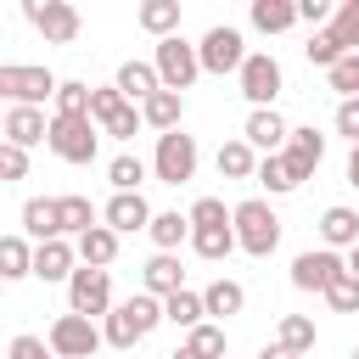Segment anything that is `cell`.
Segmentation results:
<instances>
[{
  "mask_svg": "<svg viewBox=\"0 0 359 359\" xmlns=\"http://www.w3.org/2000/svg\"><path fill=\"white\" fill-rule=\"evenodd\" d=\"M168 314H163V297H151V292H135V297H123L112 314H107V348H135V342H146L157 325H163Z\"/></svg>",
  "mask_w": 359,
  "mask_h": 359,
  "instance_id": "obj_1",
  "label": "cell"
},
{
  "mask_svg": "<svg viewBox=\"0 0 359 359\" xmlns=\"http://www.w3.org/2000/svg\"><path fill=\"white\" fill-rule=\"evenodd\" d=\"M236 247L247 258H269L280 247V213L264 202V196H247L236 202Z\"/></svg>",
  "mask_w": 359,
  "mask_h": 359,
  "instance_id": "obj_2",
  "label": "cell"
},
{
  "mask_svg": "<svg viewBox=\"0 0 359 359\" xmlns=\"http://www.w3.org/2000/svg\"><path fill=\"white\" fill-rule=\"evenodd\" d=\"M62 79L50 67H22V62H0V95L11 107H39V101H56Z\"/></svg>",
  "mask_w": 359,
  "mask_h": 359,
  "instance_id": "obj_3",
  "label": "cell"
},
{
  "mask_svg": "<svg viewBox=\"0 0 359 359\" xmlns=\"http://www.w3.org/2000/svg\"><path fill=\"white\" fill-rule=\"evenodd\" d=\"M45 342H50V353L56 359H90L101 342H107V331L95 325V320H84V314H56L50 320V331H45Z\"/></svg>",
  "mask_w": 359,
  "mask_h": 359,
  "instance_id": "obj_4",
  "label": "cell"
},
{
  "mask_svg": "<svg viewBox=\"0 0 359 359\" xmlns=\"http://www.w3.org/2000/svg\"><path fill=\"white\" fill-rule=\"evenodd\" d=\"M196 135H185V129H168V135H157V151H151V174L163 180V185H185L191 174H196Z\"/></svg>",
  "mask_w": 359,
  "mask_h": 359,
  "instance_id": "obj_5",
  "label": "cell"
},
{
  "mask_svg": "<svg viewBox=\"0 0 359 359\" xmlns=\"http://www.w3.org/2000/svg\"><path fill=\"white\" fill-rule=\"evenodd\" d=\"M196 56H202V73H241L247 67V39H241V28H230V22H213L208 34H202V45H196Z\"/></svg>",
  "mask_w": 359,
  "mask_h": 359,
  "instance_id": "obj_6",
  "label": "cell"
},
{
  "mask_svg": "<svg viewBox=\"0 0 359 359\" xmlns=\"http://www.w3.org/2000/svg\"><path fill=\"white\" fill-rule=\"evenodd\" d=\"M342 275H348V258L331 252V247H309V252L292 258V286H297V292H320V297H325Z\"/></svg>",
  "mask_w": 359,
  "mask_h": 359,
  "instance_id": "obj_7",
  "label": "cell"
},
{
  "mask_svg": "<svg viewBox=\"0 0 359 359\" xmlns=\"http://www.w3.org/2000/svg\"><path fill=\"white\" fill-rule=\"evenodd\" d=\"M151 67H157L163 90H180V95H185V90L196 84V73H202V56H196V45H185V39L174 34V39H157Z\"/></svg>",
  "mask_w": 359,
  "mask_h": 359,
  "instance_id": "obj_8",
  "label": "cell"
},
{
  "mask_svg": "<svg viewBox=\"0 0 359 359\" xmlns=\"http://www.w3.org/2000/svg\"><path fill=\"white\" fill-rule=\"evenodd\" d=\"M22 17L45 34V45H73V39H79V28H84L79 6H67V0H28V6H22Z\"/></svg>",
  "mask_w": 359,
  "mask_h": 359,
  "instance_id": "obj_9",
  "label": "cell"
},
{
  "mask_svg": "<svg viewBox=\"0 0 359 359\" xmlns=\"http://www.w3.org/2000/svg\"><path fill=\"white\" fill-rule=\"evenodd\" d=\"M90 118L101 123V135H118V140H129V135L146 123V118H140V107H135L118 84H107V90H95V95H90Z\"/></svg>",
  "mask_w": 359,
  "mask_h": 359,
  "instance_id": "obj_10",
  "label": "cell"
},
{
  "mask_svg": "<svg viewBox=\"0 0 359 359\" xmlns=\"http://www.w3.org/2000/svg\"><path fill=\"white\" fill-rule=\"evenodd\" d=\"M62 163H95V118H50V140H45Z\"/></svg>",
  "mask_w": 359,
  "mask_h": 359,
  "instance_id": "obj_11",
  "label": "cell"
},
{
  "mask_svg": "<svg viewBox=\"0 0 359 359\" xmlns=\"http://www.w3.org/2000/svg\"><path fill=\"white\" fill-rule=\"evenodd\" d=\"M67 303H73V314H84V320H107L118 303H112V275L107 269H90V264H79V275L67 280Z\"/></svg>",
  "mask_w": 359,
  "mask_h": 359,
  "instance_id": "obj_12",
  "label": "cell"
},
{
  "mask_svg": "<svg viewBox=\"0 0 359 359\" xmlns=\"http://www.w3.org/2000/svg\"><path fill=\"white\" fill-rule=\"evenodd\" d=\"M236 79H241V95L252 101V112H258V107H275L280 84H286V73H280V62H275L269 50H252V56H247V67H241Z\"/></svg>",
  "mask_w": 359,
  "mask_h": 359,
  "instance_id": "obj_13",
  "label": "cell"
},
{
  "mask_svg": "<svg viewBox=\"0 0 359 359\" xmlns=\"http://www.w3.org/2000/svg\"><path fill=\"white\" fill-rule=\"evenodd\" d=\"M241 140H247L252 151L275 157V151H286V140H292V123H286L275 107H258V112H247V129H241Z\"/></svg>",
  "mask_w": 359,
  "mask_h": 359,
  "instance_id": "obj_14",
  "label": "cell"
},
{
  "mask_svg": "<svg viewBox=\"0 0 359 359\" xmlns=\"http://www.w3.org/2000/svg\"><path fill=\"white\" fill-rule=\"evenodd\" d=\"M151 208H146V196L140 191H112V202L101 208V224L107 230H118V236H129V230H151Z\"/></svg>",
  "mask_w": 359,
  "mask_h": 359,
  "instance_id": "obj_15",
  "label": "cell"
},
{
  "mask_svg": "<svg viewBox=\"0 0 359 359\" xmlns=\"http://www.w3.org/2000/svg\"><path fill=\"white\" fill-rule=\"evenodd\" d=\"M34 275H39V280H73V275H79V247H73L67 236L39 241V247H34Z\"/></svg>",
  "mask_w": 359,
  "mask_h": 359,
  "instance_id": "obj_16",
  "label": "cell"
},
{
  "mask_svg": "<svg viewBox=\"0 0 359 359\" xmlns=\"http://www.w3.org/2000/svg\"><path fill=\"white\" fill-rule=\"evenodd\" d=\"M6 140L11 146H39V140H50V118H45V107H11L6 112Z\"/></svg>",
  "mask_w": 359,
  "mask_h": 359,
  "instance_id": "obj_17",
  "label": "cell"
},
{
  "mask_svg": "<svg viewBox=\"0 0 359 359\" xmlns=\"http://www.w3.org/2000/svg\"><path fill=\"white\" fill-rule=\"evenodd\" d=\"M280 157L309 180V174L320 168V157H325V135H320L314 123H309V129H292V140H286V151H280Z\"/></svg>",
  "mask_w": 359,
  "mask_h": 359,
  "instance_id": "obj_18",
  "label": "cell"
},
{
  "mask_svg": "<svg viewBox=\"0 0 359 359\" xmlns=\"http://www.w3.org/2000/svg\"><path fill=\"white\" fill-rule=\"evenodd\" d=\"M22 236H28L34 247L62 236V224H56V196H28V202H22Z\"/></svg>",
  "mask_w": 359,
  "mask_h": 359,
  "instance_id": "obj_19",
  "label": "cell"
},
{
  "mask_svg": "<svg viewBox=\"0 0 359 359\" xmlns=\"http://www.w3.org/2000/svg\"><path fill=\"white\" fill-rule=\"evenodd\" d=\"M140 286H146L151 297H174V292H185V269H180V258H174V252H157V258L140 269Z\"/></svg>",
  "mask_w": 359,
  "mask_h": 359,
  "instance_id": "obj_20",
  "label": "cell"
},
{
  "mask_svg": "<svg viewBox=\"0 0 359 359\" xmlns=\"http://www.w3.org/2000/svg\"><path fill=\"white\" fill-rule=\"evenodd\" d=\"M320 241H325L331 252H337V247H348V252H353V247H359V213H353V208H342V202H337V208H325V213H320Z\"/></svg>",
  "mask_w": 359,
  "mask_h": 359,
  "instance_id": "obj_21",
  "label": "cell"
},
{
  "mask_svg": "<svg viewBox=\"0 0 359 359\" xmlns=\"http://www.w3.org/2000/svg\"><path fill=\"white\" fill-rule=\"evenodd\" d=\"M112 84H118L129 101H151V95L163 90V79H157V67H151V62H123Z\"/></svg>",
  "mask_w": 359,
  "mask_h": 359,
  "instance_id": "obj_22",
  "label": "cell"
},
{
  "mask_svg": "<svg viewBox=\"0 0 359 359\" xmlns=\"http://www.w3.org/2000/svg\"><path fill=\"white\" fill-rule=\"evenodd\" d=\"M140 118L168 135V129H180V118H185V95H180V90H157L151 101H140Z\"/></svg>",
  "mask_w": 359,
  "mask_h": 359,
  "instance_id": "obj_23",
  "label": "cell"
},
{
  "mask_svg": "<svg viewBox=\"0 0 359 359\" xmlns=\"http://www.w3.org/2000/svg\"><path fill=\"white\" fill-rule=\"evenodd\" d=\"M258 163H264V157H258L241 135L219 146V174H224V180H258Z\"/></svg>",
  "mask_w": 359,
  "mask_h": 359,
  "instance_id": "obj_24",
  "label": "cell"
},
{
  "mask_svg": "<svg viewBox=\"0 0 359 359\" xmlns=\"http://www.w3.org/2000/svg\"><path fill=\"white\" fill-rule=\"evenodd\" d=\"M73 247H79V264H90V269H107V264L118 258V230L95 224V230H84Z\"/></svg>",
  "mask_w": 359,
  "mask_h": 359,
  "instance_id": "obj_25",
  "label": "cell"
},
{
  "mask_svg": "<svg viewBox=\"0 0 359 359\" xmlns=\"http://www.w3.org/2000/svg\"><path fill=\"white\" fill-rule=\"evenodd\" d=\"M135 22H140L146 34H157V39H174V34H180V0H146V6L135 11Z\"/></svg>",
  "mask_w": 359,
  "mask_h": 359,
  "instance_id": "obj_26",
  "label": "cell"
},
{
  "mask_svg": "<svg viewBox=\"0 0 359 359\" xmlns=\"http://www.w3.org/2000/svg\"><path fill=\"white\" fill-rule=\"evenodd\" d=\"M202 303H208V314H213V320H230V314H241V309H247V286L219 275V280L202 292Z\"/></svg>",
  "mask_w": 359,
  "mask_h": 359,
  "instance_id": "obj_27",
  "label": "cell"
},
{
  "mask_svg": "<svg viewBox=\"0 0 359 359\" xmlns=\"http://www.w3.org/2000/svg\"><path fill=\"white\" fill-rule=\"evenodd\" d=\"M297 22V0H252V28L258 34H286Z\"/></svg>",
  "mask_w": 359,
  "mask_h": 359,
  "instance_id": "obj_28",
  "label": "cell"
},
{
  "mask_svg": "<svg viewBox=\"0 0 359 359\" xmlns=\"http://www.w3.org/2000/svg\"><path fill=\"white\" fill-rule=\"evenodd\" d=\"M56 224H62V236H84V230H95V208H90V196H56Z\"/></svg>",
  "mask_w": 359,
  "mask_h": 359,
  "instance_id": "obj_29",
  "label": "cell"
},
{
  "mask_svg": "<svg viewBox=\"0 0 359 359\" xmlns=\"http://www.w3.org/2000/svg\"><path fill=\"white\" fill-rule=\"evenodd\" d=\"M163 314H168V325L196 331L208 320V303H202V292H174V297H163Z\"/></svg>",
  "mask_w": 359,
  "mask_h": 359,
  "instance_id": "obj_30",
  "label": "cell"
},
{
  "mask_svg": "<svg viewBox=\"0 0 359 359\" xmlns=\"http://www.w3.org/2000/svg\"><path fill=\"white\" fill-rule=\"evenodd\" d=\"M258 185H264L269 196H286V191H297V185H303V174L275 151V157H264V163H258Z\"/></svg>",
  "mask_w": 359,
  "mask_h": 359,
  "instance_id": "obj_31",
  "label": "cell"
},
{
  "mask_svg": "<svg viewBox=\"0 0 359 359\" xmlns=\"http://www.w3.org/2000/svg\"><path fill=\"white\" fill-rule=\"evenodd\" d=\"M191 247H196L202 258H213V264H219V258H230V252H236V219H230V224H208V230H191Z\"/></svg>",
  "mask_w": 359,
  "mask_h": 359,
  "instance_id": "obj_32",
  "label": "cell"
},
{
  "mask_svg": "<svg viewBox=\"0 0 359 359\" xmlns=\"http://www.w3.org/2000/svg\"><path fill=\"white\" fill-rule=\"evenodd\" d=\"M275 342H280L286 353H297V359H303V353L314 348V320H309V314H280V325H275Z\"/></svg>",
  "mask_w": 359,
  "mask_h": 359,
  "instance_id": "obj_33",
  "label": "cell"
},
{
  "mask_svg": "<svg viewBox=\"0 0 359 359\" xmlns=\"http://www.w3.org/2000/svg\"><path fill=\"white\" fill-rule=\"evenodd\" d=\"M146 236L157 241V252H174L180 241H191V213H157Z\"/></svg>",
  "mask_w": 359,
  "mask_h": 359,
  "instance_id": "obj_34",
  "label": "cell"
},
{
  "mask_svg": "<svg viewBox=\"0 0 359 359\" xmlns=\"http://www.w3.org/2000/svg\"><path fill=\"white\" fill-rule=\"evenodd\" d=\"M0 275H6V280L34 275V247H28V236H6V241H0Z\"/></svg>",
  "mask_w": 359,
  "mask_h": 359,
  "instance_id": "obj_35",
  "label": "cell"
},
{
  "mask_svg": "<svg viewBox=\"0 0 359 359\" xmlns=\"http://www.w3.org/2000/svg\"><path fill=\"white\" fill-rule=\"evenodd\" d=\"M325 34H331V39H337V45H342V50L353 56V50H359V0H342Z\"/></svg>",
  "mask_w": 359,
  "mask_h": 359,
  "instance_id": "obj_36",
  "label": "cell"
},
{
  "mask_svg": "<svg viewBox=\"0 0 359 359\" xmlns=\"http://www.w3.org/2000/svg\"><path fill=\"white\" fill-rule=\"evenodd\" d=\"M90 84H79V79H62V90H56V118H90Z\"/></svg>",
  "mask_w": 359,
  "mask_h": 359,
  "instance_id": "obj_37",
  "label": "cell"
},
{
  "mask_svg": "<svg viewBox=\"0 0 359 359\" xmlns=\"http://www.w3.org/2000/svg\"><path fill=\"white\" fill-rule=\"evenodd\" d=\"M185 348H191V353H202V359H224V325L202 320L196 331H185Z\"/></svg>",
  "mask_w": 359,
  "mask_h": 359,
  "instance_id": "obj_38",
  "label": "cell"
},
{
  "mask_svg": "<svg viewBox=\"0 0 359 359\" xmlns=\"http://www.w3.org/2000/svg\"><path fill=\"white\" fill-rule=\"evenodd\" d=\"M107 180H112V191H140V180H146V163L123 151V157H112V163H107Z\"/></svg>",
  "mask_w": 359,
  "mask_h": 359,
  "instance_id": "obj_39",
  "label": "cell"
},
{
  "mask_svg": "<svg viewBox=\"0 0 359 359\" xmlns=\"http://www.w3.org/2000/svg\"><path fill=\"white\" fill-rule=\"evenodd\" d=\"M236 219V208H224L219 196H196L191 202V230H208V224H230Z\"/></svg>",
  "mask_w": 359,
  "mask_h": 359,
  "instance_id": "obj_40",
  "label": "cell"
},
{
  "mask_svg": "<svg viewBox=\"0 0 359 359\" xmlns=\"http://www.w3.org/2000/svg\"><path fill=\"white\" fill-rule=\"evenodd\" d=\"M331 90H337L342 101H359V50H353V56H342V62L331 67Z\"/></svg>",
  "mask_w": 359,
  "mask_h": 359,
  "instance_id": "obj_41",
  "label": "cell"
},
{
  "mask_svg": "<svg viewBox=\"0 0 359 359\" xmlns=\"http://www.w3.org/2000/svg\"><path fill=\"white\" fill-rule=\"evenodd\" d=\"M325 303H331L337 314H359V275L348 269V275H342V280H337V286L325 292Z\"/></svg>",
  "mask_w": 359,
  "mask_h": 359,
  "instance_id": "obj_42",
  "label": "cell"
},
{
  "mask_svg": "<svg viewBox=\"0 0 359 359\" xmlns=\"http://www.w3.org/2000/svg\"><path fill=\"white\" fill-rule=\"evenodd\" d=\"M6 359H56V353H50V342H45V337H28V331H22V337H11Z\"/></svg>",
  "mask_w": 359,
  "mask_h": 359,
  "instance_id": "obj_43",
  "label": "cell"
},
{
  "mask_svg": "<svg viewBox=\"0 0 359 359\" xmlns=\"http://www.w3.org/2000/svg\"><path fill=\"white\" fill-rule=\"evenodd\" d=\"M331 17H337V11H331V0H297V22H309L314 34H320V28H331Z\"/></svg>",
  "mask_w": 359,
  "mask_h": 359,
  "instance_id": "obj_44",
  "label": "cell"
},
{
  "mask_svg": "<svg viewBox=\"0 0 359 359\" xmlns=\"http://www.w3.org/2000/svg\"><path fill=\"white\" fill-rule=\"evenodd\" d=\"M0 174H6V180H22V174H28V151L11 146V140H0Z\"/></svg>",
  "mask_w": 359,
  "mask_h": 359,
  "instance_id": "obj_45",
  "label": "cell"
},
{
  "mask_svg": "<svg viewBox=\"0 0 359 359\" xmlns=\"http://www.w3.org/2000/svg\"><path fill=\"white\" fill-rule=\"evenodd\" d=\"M337 135H348V140L359 146V101H342V107H337Z\"/></svg>",
  "mask_w": 359,
  "mask_h": 359,
  "instance_id": "obj_46",
  "label": "cell"
},
{
  "mask_svg": "<svg viewBox=\"0 0 359 359\" xmlns=\"http://www.w3.org/2000/svg\"><path fill=\"white\" fill-rule=\"evenodd\" d=\"M258 359H297V353H286V348L275 342V348H258Z\"/></svg>",
  "mask_w": 359,
  "mask_h": 359,
  "instance_id": "obj_47",
  "label": "cell"
},
{
  "mask_svg": "<svg viewBox=\"0 0 359 359\" xmlns=\"http://www.w3.org/2000/svg\"><path fill=\"white\" fill-rule=\"evenodd\" d=\"M348 185L359 191V146H353V157H348Z\"/></svg>",
  "mask_w": 359,
  "mask_h": 359,
  "instance_id": "obj_48",
  "label": "cell"
},
{
  "mask_svg": "<svg viewBox=\"0 0 359 359\" xmlns=\"http://www.w3.org/2000/svg\"><path fill=\"white\" fill-rule=\"evenodd\" d=\"M168 359H202V353H191V348H174V353H168Z\"/></svg>",
  "mask_w": 359,
  "mask_h": 359,
  "instance_id": "obj_49",
  "label": "cell"
},
{
  "mask_svg": "<svg viewBox=\"0 0 359 359\" xmlns=\"http://www.w3.org/2000/svg\"><path fill=\"white\" fill-rule=\"evenodd\" d=\"M348 269H353V275H359V247H353V252H348Z\"/></svg>",
  "mask_w": 359,
  "mask_h": 359,
  "instance_id": "obj_50",
  "label": "cell"
},
{
  "mask_svg": "<svg viewBox=\"0 0 359 359\" xmlns=\"http://www.w3.org/2000/svg\"><path fill=\"white\" fill-rule=\"evenodd\" d=\"M353 359H359V348H353Z\"/></svg>",
  "mask_w": 359,
  "mask_h": 359,
  "instance_id": "obj_51",
  "label": "cell"
}]
</instances>
